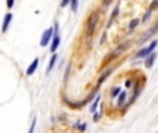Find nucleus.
I'll return each mask as SVG.
<instances>
[{
    "instance_id": "4be33fe9",
    "label": "nucleus",
    "mask_w": 158,
    "mask_h": 133,
    "mask_svg": "<svg viewBox=\"0 0 158 133\" xmlns=\"http://www.w3.org/2000/svg\"><path fill=\"white\" fill-rule=\"evenodd\" d=\"M13 7H14V0H7V9L11 10Z\"/></svg>"
},
{
    "instance_id": "7ed1b4c3",
    "label": "nucleus",
    "mask_w": 158,
    "mask_h": 133,
    "mask_svg": "<svg viewBox=\"0 0 158 133\" xmlns=\"http://www.w3.org/2000/svg\"><path fill=\"white\" fill-rule=\"evenodd\" d=\"M53 28H54V32H53V43H52V47H50V50H52V53H56V50L58 49V44H60V35H58V24L56 22Z\"/></svg>"
},
{
    "instance_id": "20e7f679",
    "label": "nucleus",
    "mask_w": 158,
    "mask_h": 133,
    "mask_svg": "<svg viewBox=\"0 0 158 133\" xmlns=\"http://www.w3.org/2000/svg\"><path fill=\"white\" fill-rule=\"evenodd\" d=\"M53 32H54V28H49V29H46V31L43 32L42 35V39H40V46L42 47H46L47 44H49V42L52 40L53 38Z\"/></svg>"
},
{
    "instance_id": "0eeeda50",
    "label": "nucleus",
    "mask_w": 158,
    "mask_h": 133,
    "mask_svg": "<svg viewBox=\"0 0 158 133\" xmlns=\"http://www.w3.org/2000/svg\"><path fill=\"white\" fill-rule=\"evenodd\" d=\"M112 71H114V67H111V68H108V69H105V71L103 72L101 75H100V78H99V82H97V85L100 86V85H101V83L104 82L105 79H107V78H108V76L111 75V72H112Z\"/></svg>"
},
{
    "instance_id": "b1692460",
    "label": "nucleus",
    "mask_w": 158,
    "mask_h": 133,
    "mask_svg": "<svg viewBox=\"0 0 158 133\" xmlns=\"http://www.w3.org/2000/svg\"><path fill=\"white\" fill-rule=\"evenodd\" d=\"M69 69H71V68L68 67V68H67V72H65V76H64V82H67V81H68V73H69Z\"/></svg>"
},
{
    "instance_id": "393cba45",
    "label": "nucleus",
    "mask_w": 158,
    "mask_h": 133,
    "mask_svg": "<svg viewBox=\"0 0 158 133\" xmlns=\"http://www.w3.org/2000/svg\"><path fill=\"white\" fill-rule=\"evenodd\" d=\"M68 3H69V0H63V1H61V7H65V6H68Z\"/></svg>"
},
{
    "instance_id": "a211bd4d",
    "label": "nucleus",
    "mask_w": 158,
    "mask_h": 133,
    "mask_svg": "<svg viewBox=\"0 0 158 133\" xmlns=\"http://www.w3.org/2000/svg\"><path fill=\"white\" fill-rule=\"evenodd\" d=\"M155 47H157V40H153V42H151V43H150V46H148V47H147V50L150 51V53H153V51H154V49H155Z\"/></svg>"
},
{
    "instance_id": "a878e982",
    "label": "nucleus",
    "mask_w": 158,
    "mask_h": 133,
    "mask_svg": "<svg viewBox=\"0 0 158 133\" xmlns=\"http://www.w3.org/2000/svg\"><path fill=\"white\" fill-rule=\"evenodd\" d=\"M101 115H103V112H101V114H97V115H95V122H97V121L100 119V116H101Z\"/></svg>"
},
{
    "instance_id": "6e6552de",
    "label": "nucleus",
    "mask_w": 158,
    "mask_h": 133,
    "mask_svg": "<svg viewBox=\"0 0 158 133\" xmlns=\"http://www.w3.org/2000/svg\"><path fill=\"white\" fill-rule=\"evenodd\" d=\"M155 58H157V54H155L154 51L150 53L147 57H146V67H147V68H151L153 64H154V61H155Z\"/></svg>"
},
{
    "instance_id": "2eb2a0df",
    "label": "nucleus",
    "mask_w": 158,
    "mask_h": 133,
    "mask_svg": "<svg viewBox=\"0 0 158 133\" xmlns=\"http://www.w3.org/2000/svg\"><path fill=\"white\" fill-rule=\"evenodd\" d=\"M139 24H140V21L137 20H132L130 21V24H129V31H133V29H135V28H137V25H139Z\"/></svg>"
},
{
    "instance_id": "5701e85b",
    "label": "nucleus",
    "mask_w": 158,
    "mask_h": 133,
    "mask_svg": "<svg viewBox=\"0 0 158 133\" xmlns=\"http://www.w3.org/2000/svg\"><path fill=\"white\" fill-rule=\"evenodd\" d=\"M132 83H133L132 79H126V82H125V89H129V87L132 86Z\"/></svg>"
},
{
    "instance_id": "aec40b11",
    "label": "nucleus",
    "mask_w": 158,
    "mask_h": 133,
    "mask_svg": "<svg viewBox=\"0 0 158 133\" xmlns=\"http://www.w3.org/2000/svg\"><path fill=\"white\" fill-rule=\"evenodd\" d=\"M35 126H36V118H33V121H32L31 128H29V133H33V132H35Z\"/></svg>"
},
{
    "instance_id": "412c9836",
    "label": "nucleus",
    "mask_w": 158,
    "mask_h": 133,
    "mask_svg": "<svg viewBox=\"0 0 158 133\" xmlns=\"http://www.w3.org/2000/svg\"><path fill=\"white\" fill-rule=\"evenodd\" d=\"M157 4H158V0H153V3H151V6H150V9H148V10L154 11V10H155V7H157Z\"/></svg>"
},
{
    "instance_id": "f03ea898",
    "label": "nucleus",
    "mask_w": 158,
    "mask_h": 133,
    "mask_svg": "<svg viewBox=\"0 0 158 133\" xmlns=\"http://www.w3.org/2000/svg\"><path fill=\"white\" fill-rule=\"evenodd\" d=\"M128 47H129V42H125V43H122L116 50H114L112 53H110L108 54V57H105V60L103 61V64L101 65H107V64H110V62L112 61V60H115V58H118L119 57V54H122V51L126 50Z\"/></svg>"
},
{
    "instance_id": "4468645a",
    "label": "nucleus",
    "mask_w": 158,
    "mask_h": 133,
    "mask_svg": "<svg viewBox=\"0 0 158 133\" xmlns=\"http://www.w3.org/2000/svg\"><path fill=\"white\" fill-rule=\"evenodd\" d=\"M75 129H79V130H81V133H83L85 130H86V123L85 122H78V123H75V126H74Z\"/></svg>"
},
{
    "instance_id": "f257e3e1",
    "label": "nucleus",
    "mask_w": 158,
    "mask_h": 133,
    "mask_svg": "<svg viewBox=\"0 0 158 133\" xmlns=\"http://www.w3.org/2000/svg\"><path fill=\"white\" fill-rule=\"evenodd\" d=\"M99 20H100L99 11L97 10L92 11V14H90L89 18H87L86 29H85V33H86V44H87V46H90V40H92L93 36H95V32H96V28H97V24H99Z\"/></svg>"
},
{
    "instance_id": "dca6fc26",
    "label": "nucleus",
    "mask_w": 158,
    "mask_h": 133,
    "mask_svg": "<svg viewBox=\"0 0 158 133\" xmlns=\"http://www.w3.org/2000/svg\"><path fill=\"white\" fill-rule=\"evenodd\" d=\"M118 11H119V7H115V10L112 11V14H111V20H110V22H108V26L111 25V22L116 18V15H118Z\"/></svg>"
},
{
    "instance_id": "423d86ee",
    "label": "nucleus",
    "mask_w": 158,
    "mask_h": 133,
    "mask_svg": "<svg viewBox=\"0 0 158 133\" xmlns=\"http://www.w3.org/2000/svg\"><path fill=\"white\" fill-rule=\"evenodd\" d=\"M38 65H39V58L36 57L33 61H32V64L29 65V68L26 69V75L28 76H32L33 73H35V71H36V68H38Z\"/></svg>"
},
{
    "instance_id": "ddd939ff",
    "label": "nucleus",
    "mask_w": 158,
    "mask_h": 133,
    "mask_svg": "<svg viewBox=\"0 0 158 133\" xmlns=\"http://www.w3.org/2000/svg\"><path fill=\"white\" fill-rule=\"evenodd\" d=\"M121 90H122V89H121L119 86H115V87H112V89H111V92H110L111 97H116V96L121 93Z\"/></svg>"
},
{
    "instance_id": "bb28decb",
    "label": "nucleus",
    "mask_w": 158,
    "mask_h": 133,
    "mask_svg": "<svg viewBox=\"0 0 158 133\" xmlns=\"http://www.w3.org/2000/svg\"><path fill=\"white\" fill-rule=\"evenodd\" d=\"M111 1H112V0H104V6H108V4H111Z\"/></svg>"
},
{
    "instance_id": "9d476101",
    "label": "nucleus",
    "mask_w": 158,
    "mask_h": 133,
    "mask_svg": "<svg viewBox=\"0 0 158 133\" xmlns=\"http://www.w3.org/2000/svg\"><path fill=\"white\" fill-rule=\"evenodd\" d=\"M56 61H57V54H56V53H53L52 58H50V62H49V67H47V69H46V72H47V73H50V72H52V69L54 68V64H56Z\"/></svg>"
},
{
    "instance_id": "39448f33",
    "label": "nucleus",
    "mask_w": 158,
    "mask_h": 133,
    "mask_svg": "<svg viewBox=\"0 0 158 133\" xmlns=\"http://www.w3.org/2000/svg\"><path fill=\"white\" fill-rule=\"evenodd\" d=\"M11 20H13V14H11V13H7V14L4 15V20H3V25H1V33H4V32L9 29Z\"/></svg>"
},
{
    "instance_id": "6ab92c4d",
    "label": "nucleus",
    "mask_w": 158,
    "mask_h": 133,
    "mask_svg": "<svg viewBox=\"0 0 158 133\" xmlns=\"http://www.w3.org/2000/svg\"><path fill=\"white\" fill-rule=\"evenodd\" d=\"M151 13H153V11H150V10H148L147 13H146V14H144V15H143V20H141V22H146V21H147L148 18H150V17H151Z\"/></svg>"
},
{
    "instance_id": "9b49d317",
    "label": "nucleus",
    "mask_w": 158,
    "mask_h": 133,
    "mask_svg": "<svg viewBox=\"0 0 158 133\" xmlns=\"http://www.w3.org/2000/svg\"><path fill=\"white\" fill-rule=\"evenodd\" d=\"M148 54H150V51L147 50V47H144V49H141V50L136 54V58H144V57H147Z\"/></svg>"
},
{
    "instance_id": "f3484780",
    "label": "nucleus",
    "mask_w": 158,
    "mask_h": 133,
    "mask_svg": "<svg viewBox=\"0 0 158 133\" xmlns=\"http://www.w3.org/2000/svg\"><path fill=\"white\" fill-rule=\"evenodd\" d=\"M78 1H79V0H69V3H71V10L72 11L78 10Z\"/></svg>"
},
{
    "instance_id": "1a4fd4ad",
    "label": "nucleus",
    "mask_w": 158,
    "mask_h": 133,
    "mask_svg": "<svg viewBox=\"0 0 158 133\" xmlns=\"http://www.w3.org/2000/svg\"><path fill=\"white\" fill-rule=\"evenodd\" d=\"M126 90L124 92V90H121V93L118 94V107H124L125 105V103H126Z\"/></svg>"
},
{
    "instance_id": "f8f14e48",
    "label": "nucleus",
    "mask_w": 158,
    "mask_h": 133,
    "mask_svg": "<svg viewBox=\"0 0 158 133\" xmlns=\"http://www.w3.org/2000/svg\"><path fill=\"white\" fill-rule=\"evenodd\" d=\"M99 103H100V96H97L95 99V101H93V104H92V108H90V112L95 114L96 110H97V107H99Z\"/></svg>"
}]
</instances>
